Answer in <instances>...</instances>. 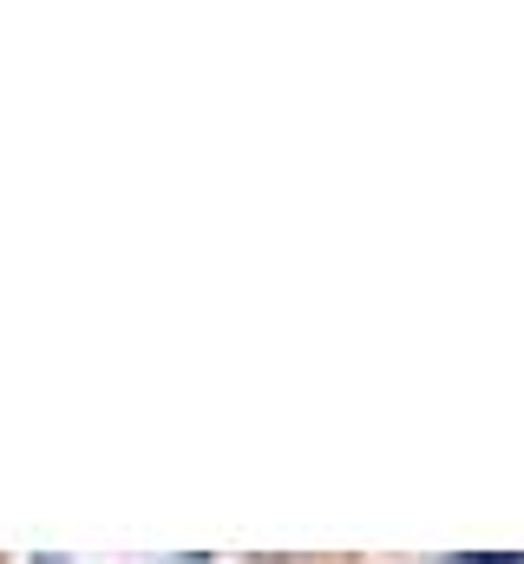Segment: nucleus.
<instances>
[{"mask_svg":"<svg viewBox=\"0 0 524 564\" xmlns=\"http://www.w3.org/2000/svg\"><path fill=\"white\" fill-rule=\"evenodd\" d=\"M485 564H524V558H485Z\"/></svg>","mask_w":524,"mask_h":564,"instance_id":"1","label":"nucleus"}]
</instances>
